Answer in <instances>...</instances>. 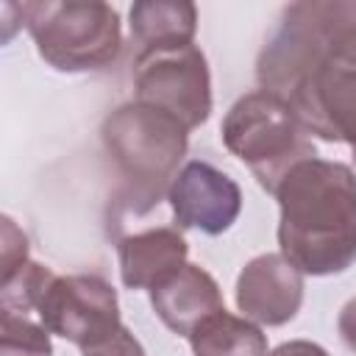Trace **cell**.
Here are the masks:
<instances>
[{
  "instance_id": "6da1fadb",
  "label": "cell",
  "mask_w": 356,
  "mask_h": 356,
  "mask_svg": "<svg viewBox=\"0 0 356 356\" xmlns=\"http://www.w3.org/2000/svg\"><path fill=\"white\" fill-rule=\"evenodd\" d=\"M256 75L306 134L356 145V0H303L284 8Z\"/></svg>"
},
{
  "instance_id": "7a4b0ae2",
  "label": "cell",
  "mask_w": 356,
  "mask_h": 356,
  "mask_svg": "<svg viewBox=\"0 0 356 356\" xmlns=\"http://www.w3.org/2000/svg\"><path fill=\"white\" fill-rule=\"evenodd\" d=\"M281 222L278 245L300 273L331 275L356 261V175L325 159H303L273 192Z\"/></svg>"
},
{
  "instance_id": "3957f363",
  "label": "cell",
  "mask_w": 356,
  "mask_h": 356,
  "mask_svg": "<svg viewBox=\"0 0 356 356\" xmlns=\"http://www.w3.org/2000/svg\"><path fill=\"white\" fill-rule=\"evenodd\" d=\"M103 147L120 170V214H145L170 192L186 156V125L150 103H122L100 128Z\"/></svg>"
},
{
  "instance_id": "277c9868",
  "label": "cell",
  "mask_w": 356,
  "mask_h": 356,
  "mask_svg": "<svg viewBox=\"0 0 356 356\" xmlns=\"http://www.w3.org/2000/svg\"><path fill=\"white\" fill-rule=\"evenodd\" d=\"M220 134L225 147L250 167L267 192H275L295 164L314 156L300 120L284 100L264 89L242 95L228 108Z\"/></svg>"
},
{
  "instance_id": "5b68a950",
  "label": "cell",
  "mask_w": 356,
  "mask_h": 356,
  "mask_svg": "<svg viewBox=\"0 0 356 356\" xmlns=\"http://www.w3.org/2000/svg\"><path fill=\"white\" fill-rule=\"evenodd\" d=\"M39 56L61 72H86L111 64L120 56V17L108 3H22Z\"/></svg>"
},
{
  "instance_id": "8992f818",
  "label": "cell",
  "mask_w": 356,
  "mask_h": 356,
  "mask_svg": "<svg viewBox=\"0 0 356 356\" xmlns=\"http://www.w3.org/2000/svg\"><path fill=\"white\" fill-rule=\"evenodd\" d=\"M134 89L139 103H150L189 128L209 120L211 78L200 47L172 44L139 50L134 58Z\"/></svg>"
},
{
  "instance_id": "52a82bcc",
  "label": "cell",
  "mask_w": 356,
  "mask_h": 356,
  "mask_svg": "<svg viewBox=\"0 0 356 356\" xmlns=\"http://www.w3.org/2000/svg\"><path fill=\"white\" fill-rule=\"evenodd\" d=\"M36 314L50 334L83 350L108 342L122 328L117 292L100 275H53L36 303Z\"/></svg>"
},
{
  "instance_id": "ba28073f",
  "label": "cell",
  "mask_w": 356,
  "mask_h": 356,
  "mask_svg": "<svg viewBox=\"0 0 356 356\" xmlns=\"http://www.w3.org/2000/svg\"><path fill=\"white\" fill-rule=\"evenodd\" d=\"M167 200L181 228H197L203 234H222L242 209L236 181L209 161H186L175 175Z\"/></svg>"
},
{
  "instance_id": "9c48e42d",
  "label": "cell",
  "mask_w": 356,
  "mask_h": 356,
  "mask_svg": "<svg viewBox=\"0 0 356 356\" xmlns=\"http://www.w3.org/2000/svg\"><path fill=\"white\" fill-rule=\"evenodd\" d=\"M303 303V273L281 253L250 259L236 278V306L264 325L289 323Z\"/></svg>"
},
{
  "instance_id": "30bf717a",
  "label": "cell",
  "mask_w": 356,
  "mask_h": 356,
  "mask_svg": "<svg viewBox=\"0 0 356 356\" xmlns=\"http://www.w3.org/2000/svg\"><path fill=\"white\" fill-rule=\"evenodd\" d=\"M150 303L170 331L189 337L203 320L222 309V292L203 267L184 264L150 289Z\"/></svg>"
},
{
  "instance_id": "8fae6325",
  "label": "cell",
  "mask_w": 356,
  "mask_h": 356,
  "mask_svg": "<svg viewBox=\"0 0 356 356\" xmlns=\"http://www.w3.org/2000/svg\"><path fill=\"white\" fill-rule=\"evenodd\" d=\"M120 253V275L131 289H153L167 275L186 264V239L178 228L156 225L136 234H128L117 245Z\"/></svg>"
},
{
  "instance_id": "7c38bea8",
  "label": "cell",
  "mask_w": 356,
  "mask_h": 356,
  "mask_svg": "<svg viewBox=\"0 0 356 356\" xmlns=\"http://www.w3.org/2000/svg\"><path fill=\"white\" fill-rule=\"evenodd\" d=\"M197 28V8L186 0H142L131 6V33L142 44L150 47H172L192 44Z\"/></svg>"
},
{
  "instance_id": "4fadbf2b",
  "label": "cell",
  "mask_w": 356,
  "mask_h": 356,
  "mask_svg": "<svg viewBox=\"0 0 356 356\" xmlns=\"http://www.w3.org/2000/svg\"><path fill=\"white\" fill-rule=\"evenodd\" d=\"M189 345L195 356H267V337L261 328L225 309L203 320L189 334Z\"/></svg>"
},
{
  "instance_id": "5bb4252c",
  "label": "cell",
  "mask_w": 356,
  "mask_h": 356,
  "mask_svg": "<svg viewBox=\"0 0 356 356\" xmlns=\"http://www.w3.org/2000/svg\"><path fill=\"white\" fill-rule=\"evenodd\" d=\"M50 331L28 314L0 309V356H50Z\"/></svg>"
},
{
  "instance_id": "9a60e30c",
  "label": "cell",
  "mask_w": 356,
  "mask_h": 356,
  "mask_svg": "<svg viewBox=\"0 0 356 356\" xmlns=\"http://www.w3.org/2000/svg\"><path fill=\"white\" fill-rule=\"evenodd\" d=\"M56 273L44 264L36 261H25L14 275L0 281V298H3V309L17 312V314H28L31 309H36L47 281Z\"/></svg>"
},
{
  "instance_id": "2e32d148",
  "label": "cell",
  "mask_w": 356,
  "mask_h": 356,
  "mask_svg": "<svg viewBox=\"0 0 356 356\" xmlns=\"http://www.w3.org/2000/svg\"><path fill=\"white\" fill-rule=\"evenodd\" d=\"M0 228H3V234H0V281H3V278L14 275L28 261V239L11 217H3Z\"/></svg>"
},
{
  "instance_id": "e0dca14e",
  "label": "cell",
  "mask_w": 356,
  "mask_h": 356,
  "mask_svg": "<svg viewBox=\"0 0 356 356\" xmlns=\"http://www.w3.org/2000/svg\"><path fill=\"white\" fill-rule=\"evenodd\" d=\"M83 356H145V348L139 345V339L128 328H120L108 342L89 348Z\"/></svg>"
},
{
  "instance_id": "ac0fdd59",
  "label": "cell",
  "mask_w": 356,
  "mask_h": 356,
  "mask_svg": "<svg viewBox=\"0 0 356 356\" xmlns=\"http://www.w3.org/2000/svg\"><path fill=\"white\" fill-rule=\"evenodd\" d=\"M337 328H339L342 342H345L350 350H356V298H350V300L342 306L339 320H337Z\"/></svg>"
},
{
  "instance_id": "d6986e66",
  "label": "cell",
  "mask_w": 356,
  "mask_h": 356,
  "mask_svg": "<svg viewBox=\"0 0 356 356\" xmlns=\"http://www.w3.org/2000/svg\"><path fill=\"white\" fill-rule=\"evenodd\" d=\"M267 356H328L320 345H314V342H306V339H292V342H284V345H278L273 353H267Z\"/></svg>"
},
{
  "instance_id": "ffe728a7",
  "label": "cell",
  "mask_w": 356,
  "mask_h": 356,
  "mask_svg": "<svg viewBox=\"0 0 356 356\" xmlns=\"http://www.w3.org/2000/svg\"><path fill=\"white\" fill-rule=\"evenodd\" d=\"M350 150H353V161H356V145H353V147H350Z\"/></svg>"
}]
</instances>
